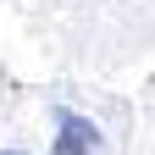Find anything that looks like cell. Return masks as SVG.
<instances>
[{"mask_svg":"<svg viewBox=\"0 0 155 155\" xmlns=\"http://www.w3.org/2000/svg\"><path fill=\"white\" fill-rule=\"evenodd\" d=\"M55 122H61V133H55V155H94V150H100V133H94L89 116L61 111Z\"/></svg>","mask_w":155,"mask_h":155,"instance_id":"obj_1","label":"cell"},{"mask_svg":"<svg viewBox=\"0 0 155 155\" xmlns=\"http://www.w3.org/2000/svg\"><path fill=\"white\" fill-rule=\"evenodd\" d=\"M0 155H22V150H0Z\"/></svg>","mask_w":155,"mask_h":155,"instance_id":"obj_2","label":"cell"}]
</instances>
